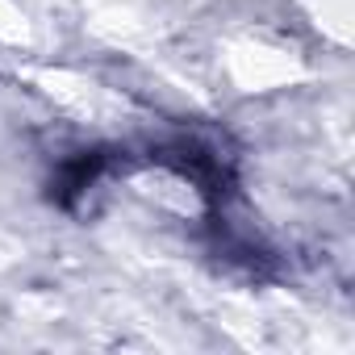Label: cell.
I'll list each match as a JSON object with an SVG mask.
<instances>
[{"label":"cell","instance_id":"6da1fadb","mask_svg":"<svg viewBox=\"0 0 355 355\" xmlns=\"http://www.w3.org/2000/svg\"><path fill=\"white\" fill-rule=\"evenodd\" d=\"M101 171H105V155H80L76 163H67L63 175H59V201L76 205V197H84L88 189H96Z\"/></svg>","mask_w":355,"mask_h":355}]
</instances>
